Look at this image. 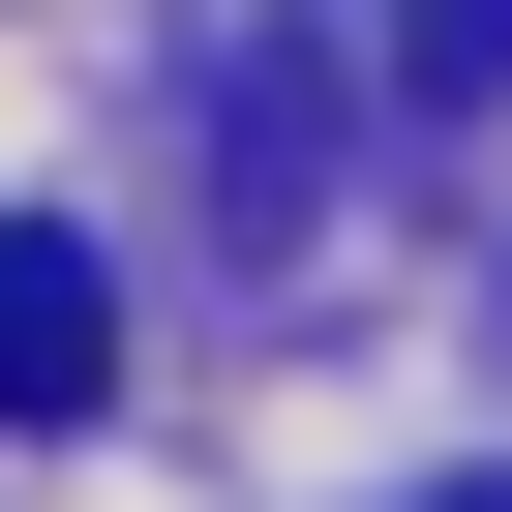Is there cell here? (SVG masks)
<instances>
[{"label": "cell", "mask_w": 512, "mask_h": 512, "mask_svg": "<svg viewBox=\"0 0 512 512\" xmlns=\"http://www.w3.org/2000/svg\"><path fill=\"white\" fill-rule=\"evenodd\" d=\"M91 392H121V272L61 211H0V422H91Z\"/></svg>", "instance_id": "6da1fadb"}, {"label": "cell", "mask_w": 512, "mask_h": 512, "mask_svg": "<svg viewBox=\"0 0 512 512\" xmlns=\"http://www.w3.org/2000/svg\"><path fill=\"white\" fill-rule=\"evenodd\" d=\"M302 181H332V121H302V31H211V211H241V241H302Z\"/></svg>", "instance_id": "7a4b0ae2"}, {"label": "cell", "mask_w": 512, "mask_h": 512, "mask_svg": "<svg viewBox=\"0 0 512 512\" xmlns=\"http://www.w3.org/2000/svg\"><path fill=\"white\" fill-rule=\"evenodd\" d=\"M392 91H452V121H482V91H512V0H392Z\"/></svg>", "instance_id": "3957f363"}, {"label": "cell", "mask_w": 512, "mask_h": 512, "mask_svg": "<svg viewBox=\"0 0 512 512\" xmlns=\"http://www.w3.org/2000/svg\"><path fill=\"white\" fill-rule=\"evenodd\" d=\"M452 512H512V482H452Z\"/></svg>", "instance_id": "277c9868"}]
</instances>
